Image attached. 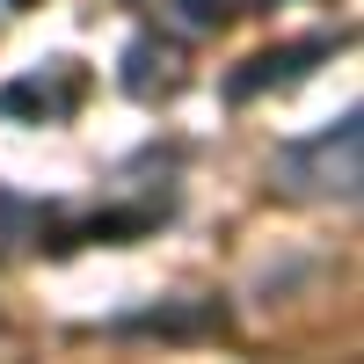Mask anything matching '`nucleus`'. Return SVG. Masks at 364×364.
Instances as JSON below:
<instances>
[{
  "label": "nucleus",
  "mask_w": 364,
  "mask_h": 364,
  "mask_svg": "<svg viewBox=\"0 0 364 364\" xmlns=\"http://www.w3.org/2000/svg\"><path fill=\"white\" fill-rule=\"evenodd\" d=\"M0 8H37V0H0Z\"/></svg>",
  "instance_id": "6"
},
{
  "label": "nucleus",
  "mask_w": 364,
  "mask_h": 364,
  "mask_svg": "<svg viewBox=\"0 0 364 364\" xmlns=\"http://www.w3.org/2000/svg\"><path fill=\"white\" fill-rule=\"evenodd\" d=\"M328 51H336V37L269 44V51L240 58V66L226 73V95H233V102H255V95H269V87H291V80H306V73H314V58H328Z\"/></svg>",
  "instance_id": "3"
},
{
  "label": "nucleus",
  "mask_w": 364,
  "mask_h": 364,
  "mask_svg": "<svg viewBox=\"0 0 364 364\" xmlns=\"http://www.w3.org/2000/svg\"><path fill=\"white\" fill-rule=\"evenodd\" d=\"M117 80H124L132 102H168L182 87V51L168 37H154V29H139V37L124 44V66H117Z\"/></svg>",
  "instance_id": "4"
},
{
  "label": "nucleus",
  "mask_w": 364,
  "mask_h": 364,
  "mask_svg": "<svg viewBox=\"0 0 364 364\" xmlns=\"http://www.w3.org/2000/svg\"><path fill=\"white\" fill-rule=\"evenodd\" d=\"M357 146H364V117L343 109L328 132H314V139H284L277 161H269V182H277L284 197L350 204V197H357Z\"/></svg>",
  "instance_id": "1"
},
{
  "label": "nucleus",
  "mask_w": 364,
  "mask_h": 364,
  "mask_svg": "<svg viewBox=\"0 0 364 364\" xmlns=\"http://www.w3.org/2000/svg\"><path fill=\"white\" fill-rule=\"evenodd\" d=\"M80 102H87L80 58H51V66H37V73L0 87V117H29V124H58V117H73Z\"/></svg>",
  "instance_id": "2"
},
{
  "label": "nucleus",
  "mask_w": 364,
  "mask_h": 364,
  "mask_svg": "<svg viewBox=\"0 0 364 364\" xmlns=\"http://www.w3.org/2000/svg\"><path fill=\"white\" fill-rule=\"evenodd\" d=\"M175 15L190 29H226L233 15H248V0H175Z\"/></svg>",
  "instance_id": "5"
}]
</instances>
